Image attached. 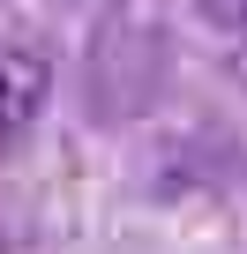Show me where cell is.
Here are the masks:
<instances>
[{
    "instance_id": "obj_1",
    "label": "cell",
    "mask_w": 247,
    "mask_h": 254,
    "mask_svg": "<svg viewBox=\"0 0 247 254\" xmlns=\"http://www.w3.org/2000/svg\"><path fill=\"white\" fill-rule=\"evenodd\" d=\"M53 97V60L38 45H0V157H8Z\"/></svg>"
},
{
    "instance_id": "obj_2",
    "label": "cell",
    "mask_w": 247,
    "mask_h": 254,
    "mask_svg": "<svg viewBox=\"0 0 247 254\" xmlns=\"http://www.w3.org/2000/svg\"><path fill=\"white\" fill-rule=\"evenodd\" d=\"M202 8H210V15L232 30V38H247V0H202Z\"/></svg>"
}]
</instances>
